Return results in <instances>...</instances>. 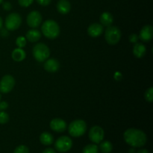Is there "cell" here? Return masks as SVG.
Instances as JSON below:
<instances>
[{
    "mask_svg": "<svg viewBox=\"0 0 153 153\" xmlns=\"http://www.w3.org/2000/svg\"><path fill=\"white\" fill-rule=\"evenodd\" d=\"M105 132L102 128L99 126H94L89 131V138L93 143H100L104 139Z\"/></svg>",
    "mask_w": 153,
    "mask_h": 153,
    "instance_id": "cell-9",
    "label": "cell"
},
{
    "mask_svg": "<svg viewBox=\"0 0 153 153\" xmlns=\"http://www.w3.org/2000/svg\"><path fill=\"white\" fill-rule=\"evenodd\" d=\"M2 1H3V0H0V4H1V3H2Z\"/></svg>",
    "mask_w": 153,
    "mask_h": 153,
    "instance_id": "cell-37",
    "label": "cell"
},
{
    "mask_svg": "<svg viewBox=\"0 0 153 153\" xmlns=\"http://www.w3.org/2000/svg\"><path fill=\"white\" fill-rule=\"evenodd\" d=\"M138 37L143 42L150 41L153 37V28L152 25H147L143 27L140 30Z\"/></svg>",
    "mask_w": 153,
    "mask_h": 153,
    "instance_id": "cell-12",
    "label": "cell"
},
{
    "mask_svg": "<svg viewBox=\"0 0 153 153\" xmlns=\"http://www.w3.org/2000/svg\"><path fill=\"white\" fill-rule=\"evenodd\" d=\"M13 153H29V149L25 145H19L14 149Z\"/></svg>",
    "mask_w": 153,
    "mask_h": 153,
    "instance_id": "cell-25",
    "label": "cell"
},
{
    "mask_svg": "<svg viewBox=\"0 0 153 153\" xmlns=\"http://www.w3.org/2000/svg\"><path fill=\"white\" fill-rule=\"evenodd\" d=\"M146 46L140 43H137L133 47V54L137 58H141L146 55Z\"/></svg>",
    "mask_w": 153,
    "mask_h": 153,
    "instance_id": "cell-16",
    "label": "cell"
},
{
    "mask_svg": "<svg viewBox=\"0 0 153 153\" xmlns=\"http://www.w3.org/2000/svg\"><path fill=\"white\" fill-rule=\"evenodd\" d=\"M50 128L56 132H63L67 128V123L60 118H55L50 122Z\"/></svg>",
    "mask_w": 153,
    "mask_h": 153,
    "instance_id": "cell-11",
    "label": "cell"
},
{
    "mask_svg": "<svg viewBox=\"0 0 153 153\" xmlns=\"http://www.w3.org/2000/svg\"><path fill=\"white\" fill-rule=\"evenodd\" d=\"M1 34L2 36H7V34H8V33H7V30H5V29H4V30H1Z\"/></svg>",
    "mask_w": 153,
    "mask_h": 153,
    "instance_id": "cell-34",
    "label": "cell"
},
{
    "mask_svg": "<svg viewBox=\"0 0 153 153\" xmlns=\"http://www.w3.org/2000/svg\"><path fill=\"white\" fill-rule=\"evenodd\" d=\"M43 35L49 39H55L60 34V27L55 21L48 19L45 21L41 26Z\"/></svg>",
    "mask_w": 153,
    "mask_h": 153,
    "instance_id": "cell-2",
    "label": "cell"
},
{
    "mask_svg": "<svg viewBox=\"0 0 153 153\" xmlns=\"http://www.w3.org/2000/svg\"><path fill=\"white\" fill-rule=\"evenodd\" d=\"M2 7L5 10H10L12 8V5L8 1H5V2H4L2 4Z\"/></svg>",
    "mask_w": 153,
    "mask_h": 153,
    "instance_id": "cell-30",
    "label": "cell"
},
{
    "mask_svg": "<svg viewBox=\"0 0 153 153\" xmlns=\"http://www.w3.org/2000/svg\"><path fill=\"white\" fill-rule=\"evenodd\" d=\"M14 85V78L10 75H6L3 76L0 81V92L2 94H7L13 90Z\"/></svg>",
    "mask_w": 153,
    "mask_h": 153,
    "instance_id": "cell-8",
    "label": "cell"
},
{
    "mask_svg": "<svg viewBox=\"0 0 153 153\" xmlns=\"http://www.w3.org/2000/svg\"><path fill=\"white\" fill-rule=\"evenodd\" d=\"M52 0H37L38 4H40L42 6H47L50 4Z\"/></svg>",
    "mask_w": 153,
    "mask_h": 153,
    "instance_id": "cell-29",
    "label": "cell"
},
{
    "mask_svg": "<svg viewBox=\"0 0 153 153\" xmlns=\"http://www.w3.org/2000/svg\"><path fill=\"white\" fill-rule=\"evenodd\" d=\"M114 18L113 16L109 12H104L100 16V22L102 26H110L113 23Z\"/></svg>",
    "mask_w": 153,
    "mask_h": 153,
    "instance_id": "cell-18",
    "label": "cell"
},
{
    "mask_svg": "<svg viewBox=\"0 0 153 153\" xmlns=\"http://www.w3.org/2000/svg\"><path fill=\"white\" fill-rule=\"evenodd\" d=\"M123 137L127 144L132 147H142L147 141V137L143 131L137 128H128L124 132Z\"/></svg>",
    "mask_w": 153,
    "mask_h": 153,
    "instance_id": "cell-1",
    "label": "cell"
},
{
    "mask_svg": "<svg viewBox=\"0 0 153 153\" xmlns=\"http://www.w3.org/2000/svg\"><path fill=\"white\" fill-rule=\"evenodd\" d=\"M145 99L149 102H152L153 101V88L150 87L145 93Z\"/></svg>",
    "mask_w": 153,
    "mask_h": 153,
    "instance_id": "cell-24",
    "label": "cell"
},
{
    "mask_svg": "<svg viewBox=\"0 0 153 153\" xmlns=\"http://www.w3.org/2000/svg\"><path fill=\"white\" fill-rule=\"evenodd\" d=\"M103 32V26L100 23H93L88 27V33L91 37H97Z\"/></svg>",
    "mask_w": 153,
    "mask_h": 153,
    "instance_id": "cell-14",
    "label": "cell"
},
{
    "mask_svg": "<svg viewBox=\"0 0 153 153\" xmlns=\"http://www.w3.org/2000/svg\"><path fill=\"white\" fill-rule=\"evenodd\" d=\"M114 79L117 81H120L123 79V75L122 73H120V72H116L114 74Z\"/></svg>",
    "mask_w": 153,
    "mask_h": 153,
    "instance_id": "cell-32",
    "label": "cell"
},
{
    "mask_svg": "<svg viewBox=\"0 0 153 153\" xmlns=\"http://www.w3.org/2000/svg\"><path fill=\"white\" fill-rule=\"evenodd\" d=\"M40 141L45 146H49L54 141L53 136L49 132H43L40 136Z\"/></svg>",
    "mask_w": 153,
    "mask_h": 153,
    "instance_id": "cell-20",
    "label": "cell"
},
{
    "mask_svg": "<svg viewBox=\"0 0 153 153\" xmlns=\"http://www.w3.org/2000/svg\"><path fill=\"white\" fill-rule=\"evenodd\" d=\"M1 94H0V100H1Z\"/></svg>",
    "mask_w": 153,
    "mask_h": 153,
    "instance_id": "cell-38",
    "label": "cell"
},
{
    "mask_svg": "<svg viewBox=\"0 0 153 153\" xmlns=\"http://www.w3.org/2000/svg\"><path fill=\"white\" fill-rule=\"evenodd\" d=\"M42 153H56V152L52 148H47V149H45Z\"/></svg>",
    "mask_w": 153,
    "mask_h": 153,
    "instance_id": "cell-33",
    "label": "cell"
},
{
    "mask_svg": "<svg viewBox=\"0 0 153 153\" xmlns=\"http://www.w3.org/2000/svg\"><path fill=\"white\" fill-rule=\"evenodd\" d=\"M69 133L72 137H79L84 135L87 131V124L82 120H76L70 124L68 128Z\"/></svg>",
    "mask_w": 153,
    "mask_h": 153,
    "instance_id": "cell-3",
    "label": "cell"
},
{
    "mask_svg": "<svg viewBox=\"0 0 153 153\" xmlns=\"http://www.w3.org/2000/svg\"><path fill=\"white\" fill-rule=\"evenodd\" d=\"M2 25H3V20L2 19H1V16H0V29L2 28Z\"/></svg>",
    "mask_w": 153,
    "mask_h": 153,
    "instance_id": "cell-36",
    "label": "cell"
},
{
    "mask_svg": "<svg viewBox=\"0 0 153 153\" xmlns=\"http://www.w3.org/2000/svg\"><path fill=\"white\" fill-rule=\"evenodd\" d=\"M40 37H41V34L38 30L35 29V28L29 30L26 33L27 40L31 43H35V42L38 41Z\"/></svg>",
    "mask_w": 153,
    "mask_h": 153,
    "instance_id": "cell-17",
    "label": "cell"
},
{
    "mask_svg": "<svg viewBox=\"0 0 153 153\" xmlns=\"http://www.w3.org/2000/svg\"><path fill=\"white\" fill-rule=\"evenodd\" d=\"M100 149L102 153H110L113 149V145L108 140L100 142Z\"/></svg>",
    "mask_w": 153,
    "mask_h": 153,
    "instance_id": "cell-21",
    "label": "cell"
},
{
    "mask_svg": "<svg viewBox=\"0 0 153 153\" xmlns=\"http://www.w3.org/2000/svg\"><path fill=\"white\" fill-rule=\"evenodd\" d=\"M42 22V16L37 10H33L30 12L27 16V24L29 27L33 28L40 26Z\"/></svg>",
    "mask_w": 153,
    "mask_h": 153,
    "instance_id": "cell-10",
    "label": "cell"
},
{
    "mask_svg": "<svg viewBox=\"0 0 153 153\" xmlns=\"http://www.w3.org/2000/svg\"><path fill=\"white\" fill-rule=\"evenodd\" d=\"M105 38L107 43L110 45H115L120 40L121 38V31L119 28L116 26L108 27L105 33Z\"/></svg>",
    "mask_w": 153,
    "mask_h": 153,
    "instance_id": "cell-5",
    "label": "cell"
},
{
    "mask_svg": "<svg viewBox=\"0 0 153 153\" xmlns=\"http://www.w3.org/2000/svg\"><path fill=\"white\" fill-rule=\"evenodd\" d=\"M21 23H22V19L20 15L18 14L17 13H12L6 17L4 25L7 30L14 31L19 28Z\"/></svg>",
    "mask_w": 153,
    "mask_h": 153,
    "instance_id": "cell-6",
    "label": "cell"
},
{
    "mask_svg": "<svg viewBox=\"0 0 153 153\" xmlns=\"http://www.w3.org/2000/svg\"><path fill=\"white\" fill-rule=\"evenodd\" d=\"M59 67V62L55 58H49V59L46 60V62L43 65L45 70L49 73H55L58 70Z\"/></svg>",
    "mask_w": 153,
    "mask_h": 153,
    "instance_id": "cell-13",
    "label": "cell"
},
{
    "mask_svg": "<svg viewBox=\"0 0 153 153\" xmlns=\"http://www.w3.org/2000/svg\"><path fill=\"white\" fill-rule=\"evenodd\" d=\"M25 57H26V54H25V52L22 48L15 49L12 52V58L15 61H17V62H20V61H23Z\"/></svg>",
    "mask_w": 153,
    "mask_h": 153,
    "instance_id": "cell-19",
    "label": "cell"
},
{
    "mask_svg": "<svg viewBox=\"0 0 153 153\" xmlns=\"http://www.w3.org/2000/svg\"><path fill=\"white\" fill-rule=\"evenodd\" d=\"M138 39H139V37L136 34H131V35L129 36V37H128L129 41L131 42V43H137Z\"/></svg>",
    "mask_w": 153,
    "mask_h": 153,
    "instance_id": "cell-28",
    "label": "cell"
},
{
    "mask_svg": "<svg viewBox=\"0 0 153 153\" xmlns=\"http://www.w3.org/2000/svg\"><path fill=\"white\" fill-rule=\"evenodd\" d=\"M8 107V103L7 102H0V111H4Z\"/></svg>",
    "mask_w": 153,
    "mask_h": 153,
    "instance_id": "cell-31",
    "label": "cell"
},
{
    "mask_svg": "<svg viewBox=\"0 0 153 153\" xmlns=\"http://www.w3.org/2000/svg\"><path fill=\"white\" fill-rule=\"evenodd\" d=\"M16 44L17 45L18 48H22V49L26 45V39L24 37H22V36L18 37L16 40Z\"/></svg>",
    "mask_w": 153,
    "mask_h": 153,
    "instance_id": "cell-26",
    "label": "cell"
},
{
    "mask_svg": "<svg viewBox=\"0 0 153 153\" xmlns=\"http://www.w3.org/2000/svg\"><path fill=\"white\" fill-rule=\"evenodd\" d=\"M33 1H34V0H18V2H19V5L25 7L31 5L33 3Z\"/></svg>",
    "mask_w": 153,
    "mask_h": 153,
    "instance_id": "cell-27",
    "label": "cell"
},
{
    "mask_svg": "<svg viewBox=\"0 0 153 153\" xmlns=\"http://www.w3.org/2000/svg\"><path fill=\"white\" fill-rule=\"evenodd\" d=\"M73 146V141L67 136H61L58 137L55 143V147L59 152H67Z\"/></svg>",
    "mask_w": 153,
    "mask_h": 153,
    "instance_id": "cell-7",
    "label": "cell"
},
{
    "mask_svg": "<svg viewBox=\"0 0 153 153\" xmlns=\"http://www.w3.org/2000/svg\"><path fill=\"white\" fill-rule=\"evenodd\" d=\"M137 153H149V151L147 150V149H140V150L137 152Z\"/></svg>",
    "mask_w": 153,
    "mask_h": 153,
    "instance_id": "cell-35",
    "label": "cell"
},
{
    "mask_svg": "<svg viewBox=\"0 0 153 153\" xmlns=\"http://www.w3.org/2000/svg\"><path fill=\"white\" fill-rule=\"evenodd\" d=\"M9 121V115L4 111H0V124H5Z\"/></svg>",
    "mask_w": 153,
    "mask_h": 153,
    "instance_id": "cell-23",
    "label": "cell"
},
{
    "mask_svg": "<svg viewBox=\"0 0 153 153\" xmlns=\"http://www.w3.org/2000/svg\"><path fill=\"white\" fill-rule=\"evenodd\" d=\"M82 153H99V147L96 144H88L85 146Z\"/></svg>",
    "mask_w": 153,
    "mask_h": 153,
    "instance_id": "cell-22",
    "label": "cell"
},
{
    "mask_svg": "<svg viewBox=\"0 0 153 153\" xmlns=\"http://www.w3.org/2000/svg\"><path fill=\"white\" fill-rule=\"evenodd\" d=\"M33 56L38 62H43L49 58L50 50L46 44L40 43L34 46L32 50Z\"/></svg>",
    "mask_w": 153,
    "mask_h": 153,
    "instance_id": "cell-4",
    "label": "cell"
},
{
    "mask_svg": "<svg viewBox=\"0 0 153 153\" xmlns=\"http://www.w3.org/2000/svg\"><path fill=\"white\" fill-rule=\"evenodd\" d=\"M71 5L67 0H59L57 4V10L61 14H67L70 11Z\"/></svg>",
    "mask_w": 153,
    "mask_h": 153,
    "instance_id": "cell-15",
    "label": "cell"
}]
</instances>
